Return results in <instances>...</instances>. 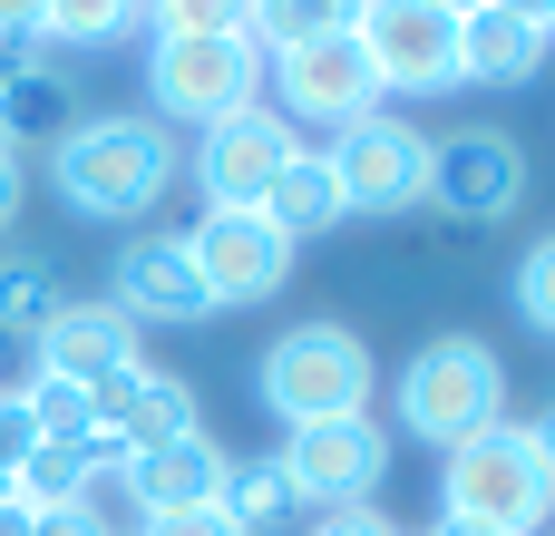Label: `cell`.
Instances as JSON below:
<instances>
[{
    "label": "cell",
    "mask_w": 555,
    "mask_h": 536,
    "mask_svg": "<svg viewBox=\"0 0 555 536\" xmlns=\"http://www.w3.org/2000/svg\"><path fill=\"white\" fill-rule=\"evenodd\" d=\"M176 176H185V146H176V127L146 117V107L68 117L59 146H49V186H59V205L88 215V225H137V215H156V195H166Z\"/></svg>",
    "instance_id": "obj_1"
},
{
    "label": "cell",
    "mask_w": 555,
    "mask_h": 536,
    "mask_svg": "<svg viewBox=\"0 0 555 536\" xmlns=\"http://www.w3.org/2000/svg\"><path fill=\"white\" fill-rule=\"evenodd\" d=\"M439 498H449L439 518H468V527H488V536H537V527H555V469L537 459L527 420H488L478 439H459Z\"/></svg>",
    "instance_id": "obj_2"
},
{
    "label": "cell",
    "mask_w": 555,
    "mask_h": 536,
    "mask_svg": "<svg viewBox=\"0 0 555 536\" xmlns=\"http://www.w3.org/2000/svg\"><path fill=\"white\" fill-rule=\"evenodd\" d=\"M254 391H263V410H273L283 430H312V420H351V410H371L380 361H371L361 332H341V322H302V332H283V342L254 361Z\"/></svg>",
    "instance_id": "obj_3"
},
{
    "label": "cell",
    "mask_w": 555,
    "mask_h": 536,
    "mask_svg": "<svg viewBox=\"0 0 555 536\" xmlns=\"http://www.w3.org/2000/svg\"><path fill=\"white\" fill-rule=\"evenodd\" d=\"M488 420H507V361H498L478 332L420 342L410 371H400V430L429 439V449H459V439H478Z\"/></svg>",
    "instance_id": "obj_4"
},
{
    "label": "cell",
    "mask_w": 555,
    "mask_h": 536,
    "mask_svg": "<svg viewBox=\"0 0 555 536\" xmlns=\"http://www.w3.org/2000/svg\"><path fill=\"white\" fill-rule=\"evenodd\" d=\"M146 98H156L146 117L205 137L215 117L263 98V49L254 39H146Z\"/></svg>",
    "instance_id": "obj_5"
},
{
    "label": "cell",
    "mask_w": 555,
    "mask_h": 536,
    "mask_svg": "<svg viewBox=\"0 0 555 536\" xmlns=\"http://www.w3.org/2000/svg\"><path fill=\"white\" fill-rule=\"evenodd\" d=\"M322 156H332V176H341V215H410V205L429 195V137H420L410 117H390V107L332 127Z\"/></svg>",
    "instance_id": "obj_6"
},
{
    "label": "cell",
    "mask_w": 555,
    "mask_h": 536,
    "mask_svg": "<svg viewBox=\"0 0 555 536\" xmlns=\"http://www.w3.org/2000/svg\"><path fill=\"white\" fill-rule=\"evenodd\" d=\"M351 49L371 59L380 98L459 88V20L429 10V0H361V10H351Z\"/></svg>",
    "instance_id": "obj_7"
},
{
    "label": "cell",
    "mask_w": 555,
    "mask_h": 536,
    "mask_svg": "<svg viewBox=\"0 0 555 536\" xmlns=\"http://www.w3.org/2000/svg\"><path fill=\"white\" fill-rule=\"evenodd\" d=\"M293 146H302V127H293L273 98H254V107L215 117V127L195 137V186H205V215H244V205H263V195H273V176L293 166Z\"/></svg>",
    "instance_id": "obj_8"
},
{
    "label": "cell",
    "mask_w": 555,
    "mask_h": 536,
    "mask_svg": "<svg viewBox=\"0 0 555 536\" xmlns=\"http://www.w3.org/2000/svg\"><path fill=\"white\" fill-rule=\"evenodd\" d=\"M185 254H195L205 312H244V303H273V293L293 283V254H302V244H283L273 215L244 205V215H195V225H185Z\"/></svg>",
    "instance_id": "obj_9"
},
{
    "label": "cell",
    "mask_w": 555,
    "mask_h": 536,
    "mask_svg": "<svg viewBox=\"0 0 555 536\" xmlns=\"http://www.w3.org/2000/svg\"><path fill=\"white\" fill-rule=\"evenodd\" d=\"M420 205H439L459 225L517 215L527 205V146L507 127H449V137H429V195Z\"/></svg>",
    "instance_id": "obj_10"
},
{
    "label": "cell",
    "mask_w": 555,
    "mask_h": 536,
    "mask_svg": "<svg viewBox=\"0 0 555 536\" xmlns=\"http://www.w3.org/2000/svg\"><path fill=\"white\" fill-rule=\"evenodd\" d=\"M283 478L302 508H351V498H380L390 478V430L371 410L351 420H312V430H283Z\"/></svg>",
    "instance_id": "obj_11"
},
{
    "label": "cell",
    "mask_w": 555,
    "mask_h": 536,
    "mask_svg": "<svg viewBox=\"0 0 555 536\" xmlns=\"http://www.w3.org/2000/svg\"><path fill=\"white\" fill-rule=\"evenodd\" d=\"M263 68H273V107H283L293 127H351V117L380 107V78H371V59L351 49V29L302 39V49H273Z\"/></svg>",
    "instance_id": "obj_12"
},
{
    "label": "cell",
    "mask_w": 555,
    "mask_h": 536,
    "mask_svg": "<svg viewBox=\"0 0 555 536\" xmlns=\"http://www.w3.org/2000/svg\"><path fill=\"white\" fill-rule=\"evenodd\" d=\"M88 420H98V439H117L127 459H137V449H166V439H185V430H205V420H195V381H176V371H156V361L98 381V391H88Z\"/></svg>",
    "instance_id": "obj_13"
},
{
    "label": "cell",
    "mask_w": 555,
    "mask_h": 536,
    "mask_svg": "<svg viewBox=\"0 0 555 536\" xmlns=\"http://www.w3.org/2000/svg\"><path fill=\"white\" fill-rule=\"evenodd\" d=\"M29 342H39V371H59V381H78V391H98V381H117V371L146 361V332H137L117 303H59Z\"/></svg>",
    "instance_id": "obj_14"
},
{
    "label": "cell",
    "mask_w": 555,
    "mask_h": 536,
    "mask_svg": "<svg viewBox=\"0 0 555 536\" xmlns=\"http://www.w3.org/2000/svg\"><path fill=\"white\" fill-rule=\"evenodd\" d=\"M107 303H117L127 322H195V312H205V283H195L185 234H137V244L117 254Z\"/></svg>",
    "instance_id": "obj_15"
},
{
    "label": "cell",
    "mask_w": 555,
    "mask_h": 536,
    "mask_svg": "<svg viewBox=\"0 0 555 536\" xmlns=\"http://www.w3.org/2000/svg\"><path fill=\"white\" fill-rule=\"evenodd\" d=\"M224 439L215 430H185V439H166V449H137L127 459V488H137V508L156 518V508H215L224 498Z\"/></svg>",
    "instance_id": "obj_16"
},
{
    "label": "cell",
    "mask_w": 555,
    "mask_h": 536,
    "mask_svg": "<svg viewBox=\"0 0 555 536\" xmlns=\"http://www.w3.org/2000/svg\"><path fill=\"white\" fill-rule=\"evenodd\" d=\"M546 49H555L546 29H527V20H507V10H468V20H459V78H478V88L537 78Z\"/></svg>",
    "instance_id": "obj_17"
},
{
    "label": "cell",
    "mask_w": 555,
    "mask_h": 536,
    "mask_svg": "<svg viewBox=\"0 0 555 536\" xmlns=\"http://www.w3.org/2000/svg\"><path fill=\"white\" fill-rule=\"evenodd\" d=\"M263 215H273V234H283V244L332 234V225H341V176H332V156H322V146H293V166L273 176Z\"/></svg>",
    "instance_id": "obj_18"
},
{
    "label": "cell",
    "mask_w": 555,
    "mask_h": 536,
    "mask_svg": "<svg viewBox=\"0 0 555 536\" xmlns=\"http://www.w3.org/2000/svg\"><path fill=\"white\" fill-rule=\"evenodd\" d=\"M224 518L244 536H273L283 518H302V498H293V478H283V459H234L224 469V498H215Z\"/></svg>",
    "instance_id": "obj_19"
},
{
    "label": "cell",
    "mask_w": 555,
    "mask_h": 536,
    "mask_svg": "<svg viewBox=\"0 0 555 536\" xmlns=\"http://www.w3.org/2000/svg\"><path fill=\"white\" fill-rule=\"evenodd\" d=\"M137 29H146V0H49L39 10V39H59V49H107Z\"/></svg>",
    "instance_id": "obj_20"
},
{
    "label": "cell",
    "mask_w": 555,
    "mask_h": 536,
    "mask_svg": "<svg viewBox=\"0 0 555 536\" xmlns=\"http://www.w3.org/2000/svg\"><path fill=\"white\" fill-rule=\"evenodd\" d=\"M78 488H88V439H68V449L39 439V449L20 459V478H10V498L39 508V518H49V508H78Z\"/></svg>",
    "instance_id": "obj_21"
},
{
    "label": "cell",
    "mask_w": 555,
    "mask_h": 536,
    "mask_svg": "<svg viewBox=\"0 0 555 536\" xmlns=\"http://www.w3.org/2000/svg\"><path fill=\"white\" fill-rule=\"evenodd\" d=\"M351 10H361V0H254V49L273 59V49L332 39V29H351Z\"/></svg>",
    "instance_id": "obj_22"
},
{
    "label": "cell",
    "mask_w": 555,
    "mask_h": 536,
    "mask_svg": "<svg viewBox=\"0 0 555 536\" xmlns=\"http://www.w3.org/2000/svg\"><path fill=\"white\" fill-rule=\"evenodd\" d=\"M146 39H254V0H146Z\"/></svg>",
    "instance_id": "obj_23"
},
{
    "label": "cell",
    "mask_w": 555,
    "mask_h": 536,
    "mask_svg": "<svg viewBox=\"0 0 555 536\" xmlns=\"http://www.w3.org/2000/svg\"><path fill=\"white\" fill-rule=\"evenodd\" d=\"M59 303H68V293H59V273H49L39 254H0V332H39Z\"/></svg>",
    "instance_id": "obj_24"
},
{
    "label": "cell",
    "mask_w": 555,
    "mask_h": 536,
    "mask_svg": "<svg viewBox=\"0 0 555 536\" xmlns=\"http://www.w3.org/2000/svg\"><path fill=\"white\" fill-rule=\"evenodd\" d=\"M0 117H10V137H20V146H29L39 127H68V78H59V68L10 78V88H0Z\"/></svg>",
    "instance_id": "obj_25"
},
{
    "label": "cell",
    "mask_w": 555,
    "mask_h": 536,
    "mask_svg": "<svg viewBox=\"0 0 555 536\" xmlns=\"http://www.w3.org/2000/svg\"><path fill=\"white\" fill-rule=\"evenodd\" d=\"M20 410H29V430H39V439H59V449L98 430V420H88V391H78V381H59V371H39V381L20 391Z\"/></svg>",
    "instance_id": "obj_26"
},
{
    "label": "cell",
    "mask_w": 555,
    "mask_h": 536,
    "mask_svg": "<svg viewBox=\"0 0 555 536\" xmlns=\"http://www.w3.org/2000/svg\"><path fill=\"white\" fill-rule=\"evenodd\" d=\"M517 312H527V322L555 342V234L527 254V264H517Z\"/></svg>",
    "instance_id": "obj_27"
},
{
    "label": "cell",
    "mask_w": 555,
    "mask_h": 536,
    "mask_svg": "<svg viewBox=\"0 0 555 536\" xmlns=\"http://www.w3.org/2000/svg\"><path fill=\"white\" fill-rule=\"evenodd\" d=\"M137 536H244L224 508H156V518H137Z\"/></svg>",
    "instance_id": "obj_28"
},
{
    "label": "cell",
    "mask_w": 555,
    "mask_h": 536,
    "mask_svg": "<svg viewBox=\"0 0 555 536\" xmlns=\"http://www.w3.org/2000/svg\"><path fill=\"white\" fill-rule=\"evenodd\" d=\"M312 536H400V527L380 518V498H351V508H322V518H312Z\"/></svg>",
    "instance_id": "obj_29"
},
{
    "label": "cell",
    "mask_w": 555,
    "mask_h": 536,
    "mask_svg": "<svg viewBox=\"0 0 555 536\" xmlns=\"http://www.w3.org/2000/svg\"><path fill=\"white\" fill-rule=\"evenodd\" d=\"M39 449V430H29V410L20 400H0V498H10V478H20V459Z\"/></svg>",
    "instance_id": "obj_30"
},
{
    "label": "cell",
    "mask_w": 555,
    "mask_h": 536,
    "mask_svg": "<svg viewBox=\"0 0 555 536\" xmlns=\"http://www.w3.org/2000/svg\"><path fill=\"white\" fill-rule=\"evenodd\" d=\"M29 381H39V342L29 332H0V400H20Z\"/></svg>",
    "instance_id": "obj_31"
},
{
    "label": "cell",
    "mask_w": 555,
    "mask_h": 536,
    "mask_svg": "<svg viewBox=\"0 0 555 536\" xmlns=\"http://www.w3.org/2000/svg\"><path fill=\"white\" fill-rule=\"evenodd\" d=\"M20 205H29V176H20V146H0V234L20 225Z\"/></svg>",
    "instance_id": "obj_32"
},
{
    "label": "cell",
    "mask_w": 555,
    "mask_h": 536,
    "mask_svg": "<svg viewBox=\"0 0 555 536\" xmlns=\"http://www.w3.org/2000/svg\"><path fill=\"white\" fill-rule=\"evenodd\" d=\"M29 68H39V39H10V29H0V88L29 78Z\"/></svg>",
    "instance_id": "obj_33"
},
{
    "label": "cell",
    "mask_w": 555,
    "mask_h": 536,
    "mask_svg": "<svg viewBox=\"0 0 555 536\" xmlns=\"http://www.w3.org/2000/svg\"><path fill=\"white\" fill-rule=\"evenodd\" d=\"M39 10H49V0H0V29H10V39H39Z\"/></svg>",
    "instance_id": "obj_34"
},
{
    "label": "cell",
    "mask_w": 555,
    "mask_h": 536,
    "mask_svg": "<svg viewBox=\"0 0 555 536\" xmlns=\"http://www.w3.org/2000/svg\"><path fill=\"white\" fill-rule=\"evenodd\" d=\"M39 536H98V527H88V508H49V518H39Z\"/></svg>",
    "instance_id": "obj_35"
},
{
    "label": "cell",
    "mask_w": 555,
    "mask_h": 536,
    "mask_svg": "<svg viewBox=\"0 0 555 536\" xmlns=\"http://www.w3.org/2000/svg\"><path fill=\"white\" fill-rule=\"evenodd\" d=\"M0 536H39V508H20V498H0Z\"/></svg>",
    "instance_id": "obj_36"
},
{
    "label": "cell",
    "mask_w": 555,
    "mask_h": 536,
    "mask_svg": "<svg viewBox=\"0 0 555 536\" xmlns=\"http://www.w3.org/2000/svg\"><path fill=\"white\" fill-rule=\"evenodd\" d=\"M488 10H507V20H527V29H546V10H555V0H488Z\"/></svg>",
    "instance_id": "obj_37"
},
{
    "label": "cell",
    "mask_w": 555,
    "mask_h": 536,
    "mask_svg": "<svg viewBox=\"0 0 555 536\" xmlns=\"http://www.w3.org/2000/svg\"><path fill=\"white\" fill-rule=\"evenodd\" d=\"M527 439H537V459L555 469V410H537V420H527Z\"/></svg>",
    "instance_id": "obj_38"
},
{
    "label": "cell",
    "mask_w": 555,
    "mask_h": 536,
    "mask_svg": "<svg viewBox=\"0 0 555 536\" xmlns=\"http://www.w3.org/2000/svg\"><path fill=\"white\" fill-rule=\"evenodd\" d=\"M429 536H488V527H468V518H439V527H429Z\"/></svg>",
    "instance_id": "obj_39"
},
{
    "label": "cell",
    "mask_w": 555,
    "mask_h": 536,
    "mask_svg": "<svg viewBox=\"0 0 555 536\" xmlns=\"http://www.w3.org/2000/svg\"><path fill=\"white\" fill-rule=\"evenodd\" d=\"M429 10H449V20H468V10H488V0H429Z\"/></svg>",
    "instance_id": "obj_40"
},
{
    "label": "cell",
    "mask_w": 555,
    "mask_h": 536,
    "mask_svg": "<svg viewBox=\"0 0 555 536\" xmlns=\"http://www.w3.org/2000/svg\"><path fill=\"white\" fill-rule=\"evenodd\" d=\"M0 146H20V137H10V117H0Z\"/></svg>",
    "instance_id": "obj_41"
},
{
    "label": "cell",
    "mask_w": 555,
    "mask_h": 536,
    "mask_svg": "<svg viewBox=\"0 0 555 536\" xmlns=\"http://www.w3.org/2000/svg\"><path fill=\"white\" fill-rule=\"evenodd\" d=\"M546 39H555V10H546Z\"/></svg>",
    "instance_id": "obj_42"
},
{
    "label": "cell",
    "mask_w": 555,
    "mask_h": 536,
    "mask_svg": "<svg viewBox=\"0 0 555 536\" xmlns=\"http://www.w3.org/2000/svg\"><path fill=\"white\" fill-rule=\"evenodd\" d=\"M302 536H312V527H302Z\"/></svg>",
    "instance_id": "obj_43"
}]
</instances>
